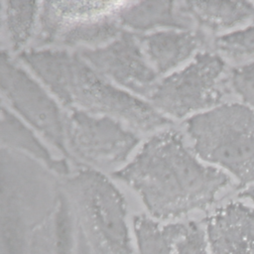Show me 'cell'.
Returning <instances> with one entry per match:
<instances>
[{
  "mask_svg": "<svg viewBox=\"0 0 254 254\" xmlns=\"http://www.w3.org/2000/svg\"><path fill=\"white\" fill-rule=\"evenodd\" d=\"M106 78L136 94L147 97L157 83L158 73L143 52L139 36L123 30L108 44L78 53Z\"/></svg>",
  "mask_w": 254,
  "mask_h": 254,
  "instance_id": "obj_9",
  "label": "cell"
},
{
  "mask_svg": "<svg viewBox=\"0 0 254 254\" xmlns=\"http://www.w3.org/2000/svg\"><path fill=\"white\" fill-rule=\"evenodd\" d=\"M225 63L215 54L203 52L179 71L157 81L147 98L163 114L184 118L218 105Z\"/></svg>",
  "mask_w": 254,
  "mask_h": 254,
  "instance_id": "obj_6",
  "label": "cell"
},
{
  "mask_svg": "<svg viewBox=\"0 0 254 254\" xmlns=\"http://www.w3.org/2000/svg\"><path fill=\"white\" fill-rule=\"evenodd\" d=\"M121 26L132 31L146 32L156 28L191 30L193 20L180 3L173 1H141L124 3L118 12Z\"/></svg>",
  "mask_w": 254,
  "mask_h": 254,
  "instance_id": "obj_13",
  "label": "cell"
},
{
  "mask_svg": "<svg viewBox=\"0 0 254 254\" xmlns=\"http://www.w3.org/2000/svg\"><path fill=\"white\" fill-rule=\"evenodd\" d=\"M1 14H2V4L0 3V25H1Z\"/></svg>",
  "mask_w": 254,
  "mask_h": 254,
  "instance_id": "obj_23",
  "label": "cell"
},
{
  "mask_svg": "<svg viewBox=\"0 0 254 254\" xmlns=\"http://www.w3.org/2000/svg\"><path fill=\"white\" fill-rule=\"evenodd\" d=\"M230 81L245 105L254 110V62L232 69Z\"/></svg>",
  "mask_w": 254,
  "mask_h": 254,
  "instance_id": "obj_20",
  "label": "cell"
},
{
  "mask_svg": "<svg viewBox=\"0 0 254 254\" xmlns=\"http://www.w3.org/2000/svg\"><path fill=\"white\" fill-rule=\"evenodd\" d=\"M122 2L45 1L39 11L34 45L97 48L122 32L118 12Z\"/></svg>",
  "mask_w": 254,
  "mask_h": 254,
  "instance_id": "obj_5",
  "label": "cell"
},
{
  "mask_svg": "<svg viewBox=\"0 0 254 254\" xmlns=\"http://www.w3.org/2000/svg\"><path fill=\"white\" fill-rule=\"evenodd\" d=\"M238 196L241 198H247L252 202H254V185L245 188L243 190H241L238 193Z\"/></svg>",
  "mask_w": 254,
  "mask_h": 254,
  "instance_id": "obj_22",
  "label": "cell"
},
{
  "mask_svg": "<svg viewBox=\"0 0 254 254\" xmlns=\"http://www.w3.org/2000/svg\"><path fill=\"white\" fill-rule=\"evenodd\" d=\"M39 3L35 1H8L5 3V24L10 43L15 51L22 49L36 28Z\"/></svg>",
  "mask_w": 254,
  "mask_h": 254,
  "instance_id": "obj_17",
  "label": "cell"
},
{
  "mask_svg": "<svg viewBox=\"0 0 254 254\" xmlns=\"http://www.w3.org/2000/svg\"><path fill=\"white\" fill-rule=\"evenodd\" d=\"M143 52L157 73H167L189 60L205 41L191 30H163L139 36Z\"/></svg>",
  "mask_w": 254,
  "mask_h": 254,
  "instance_id": "obj_12",
  "label": "cell"
},
{
  "mask_svg": "<svg viewBox=\"0 0 254 254\" xmlns=\"http://www.w3.org/2000/svg\"><path fill=\"white\" fill-rule=\"evenodd\" d=\"M186 126L200 159L227 170L239 188L254 183V110L239 103L218 104L190 116Z\"/></svg>",
  "mask_w": 254,
  "mask_h": 254,
  "instance_id": "obj_4",
  "label": "cell"
},
{
  "mask_svg": "<svg viewBox=\"0 0 254 254\" xmlns=\"http://www.w3.org/2000/svg\"><path fill=\"white\" fill-rule=\"evenodd\" d=\"M19 56L68 109L109 116L142 132L173 123L151 103L110 83L78 53L44 49L26 51Z\"/></svg>",
  "mask_w": 254,
  "mask_h": 254,
  "instance_id": "obj_2",
  "label": "cell"
},
{
  "mask_svg": "<svg viewBox=\"0 0 254 254\" xmlns=\"http://www.w3.org/2000/svg\"><path fill=\"white\" fill-rule=\"evenodd\" d=\"M209 254H254V209L229 202L205 218Z\"/></svg>",
  "mask_w": 254,
  "mask_h": 254,
  "instance_id": "obj_10",
  "label": "cell"
},
{
  "mask_svg": "<svg viewBox=\"0 0 254 254\" xmlns=\"http://www.w3.org/2000/svg\"><path fill=\"white\" fill-rule=\"evenodd\" d=\"M214 47L230 57L254 54V22L243 29L222 34L215 38Z\"/></svg>",
  "mask_w": 254,
  "mask_h": 254,
  "instance_id": "obj_18",
  "label": "cell"
},
{
  "mask_svg": "<svg viewBox=\"0 0 254 254\" xmlns=\"http://www.w3.org/2000/svg\"><path fill=\"white\" fill-rule=\"evenodd\" d=\"M185 223L161 224L148 215L133 217V231L138 254H176L175 242Z\"/></svg>",
  "mask_w": 254,
  "mask_h": 254,
  "instance_id": "obj_16",
  "label": "cell"
},
{
  "mask_svg": "<svg viewBox=\"0 0 254 254\" xmlns=\"http://www.w3.org/2000/svg\"><path fill=\"white\" fill-rule=\"evenodd\" d=\"M64 192L93 254H134L125 198L104 175L80 170L64 182Z\"/></svg>",
  "mask_w": 254,
  "mask_h": 254,
  "instance_id": "obj_3",
  "label": "cell"
},
{
  "mask_svg": "<svg viewBox=\"0 0 254 254\" xmlns=\"http://www.w3.org/2000/svg\"><path fill=\"white\" fill-rule=\"evenodd\" d=\"M139 137L121 121L69 109L64 112V142L68 155L97 166H115L126 161L139 144Z\"/></svg>",
  "mask_w": 254,
  "mask_h": 254,
  "instance_id": "obj_7",
  "label": "cell"
},
{
  "mask_svg": "<svg viewBox=\"0 0 254 254\" xmlns=\"http://www.w3.org/2000/svg\"><path fill=\"white\" fill-rule=\"evenodd\" d=\"M141 197L152 217L174 219L211 205L229 177L201 164L175 130L152 136L133 160L113 173Z\"/></svg>",
  "mask_w": 254,
  "mask_h": 254,
  "instance_id": "obj_1",
  "label": "cell"
},
{
  "mask_svg": "<svg viewBox=\"0 0 254 254\" xmlns=\"http://www.w3.org/2000/svg\"><path fill=\"white\" fill-rule=\"evenodd\" d=\"M77 238L76 221L64 191L45 217L30 231L26 254H74Z\"/></svg>",
  "mask_w": 254,
  "mask_h": 254,
  "instance_id": "obj_11",
  "label": "cell"
},
{
  "mask_svg": "<svg viewBox=\"0 0 254 254\" xmlns=\"http://www.w3.org/2000/svg\"><path fill=\"white\" fill-rule=\"evenodd\" d=\"M205 229L194 221L185 223V227L175 242L176 254H208Z\"/></svg>",
  "mask_w": 254,
  "mask_h": 254,
  "instance_id": "obj_19",
  "label": "cell"
},
{
  "mask_svg": "<svg viewBox=\"0 0 254 254\" xmlns=\"http://www.w3.org/2000/svg\"><path fill=\"white\" fill-rule=\"evenodd\" d=\"M74 254H93L78 228H77V238H76V246H75Z\"/></svg>",
  "mask_w": 254,
  "mask_h": 254,
  "instance_id": "obj_21",
  "label": "cell"
},
{
  "mask_svg": "<svg viewBox=\"0 0 254 254\" xmlns=\"http://www.w3.org/2000/svg\"><path fill=\"white\" fill-rule=\"evenodd\" d=\"M180 5L194 23L214 32L230 29L254 17V4L245 1H186Z\"/></svg>",
  "mask_w": 254,
  "mask_h": 254,
  "instance_id": "obj_14",
  "label": "cell"
},
{
  "mask_svg": "<svg viewBox=\"0 0 254 254\" xmlns=\"http://www.w3.org/2000/svg\"><path fill=\"white\" fill-rule=\"evenodd\" d=\"M0 144L16 148L37 158L49 169L59 173H68L64 161L56 160L34 133L11 113L0 101Z\"/></svg>",
  "mask_w": 254,
  "mask_h": 254,
  "instance_id": "obj_15",
  "label": "cell"
},
{
  "mask_svg": "<svg viewBox=\"0 0 254 254\" xmlns=\"http://www.w3.org/2000/svg\"><path fill=\"white\" fill-rule=\"evenodd\" d=\"M0 90L32 127L68 156L64 142V112L47 90L3 51L0 52Z\"/></svg>",
  "mask_w": 254,
  "mask_h": 254,
  "instance_id": "obj_8",
  "label": "cell"
}]
</instances>
